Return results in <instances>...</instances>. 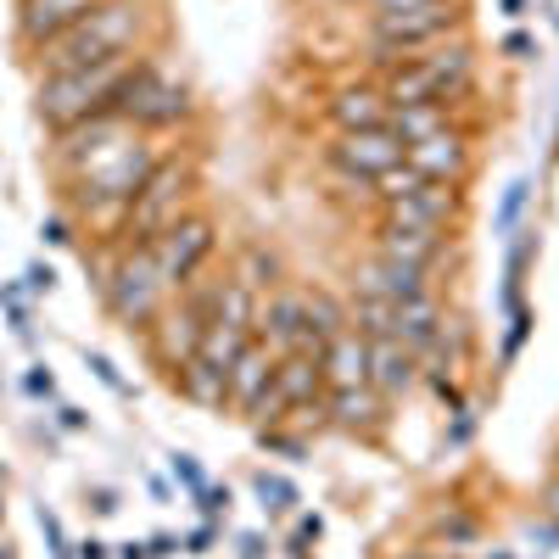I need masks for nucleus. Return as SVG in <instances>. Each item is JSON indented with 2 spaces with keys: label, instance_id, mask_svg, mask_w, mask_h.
<instances>
[{
  "label": "nucleus",
  "instance_id": "1",
  "mask_svg": "<svg viewBox=\"0 0 559 559\" xmlns=\"http://www.w3.org/2000/svg\"><path fill=\"white\" fill-rule=\"evenodd\" d=\"M152 34H157V7H152V0H102L84 23H73L62 39H51L28 62L39 73L96 68V62H112V57L152 51Z\"/></svg>",
  "mask_w": 559,
  "mask_h": 559
},
{
  "label": "nucleus",
  "instance_id": "2",
  "mask_svg": "<svg viewBox=\"0 0 559 559\" xmlns=\"http://www.w3.org/2000/svg\"><path fill=\"white\" fill-rule=\"evenodd\" d=\"M202 207V163L191 146H168L152 174L134 185V197H129V213H123V229H118V247H152L163 229H174L179 218H191Z\"/></svg>",
  "mask_w": 559,
  "mask_h": 559
},
{
  "label": "nucleus",
  "instance_id": "3",
  "mask_svg": "<svg viewBox=\"0 0 559 559\" xmlns=\"http://www.w3.org/2000/svg\"><path fill=\"white\" fill-rule=\"evenodd\" d=\"M386 102L392 107H464L476 96V79H481V51L471 34H453L442 45H431V51H419L386 73H376Z\"/></svg>",
  "mask_w": 559,
  "mask_h": 559
},
{
  "label": "nucleus",
  "instance_id": "4",
  "mask_svg": "<svg viewBox=\"0 0 559 559\" xmlns=\"http://www.w3.org/2000/svg\"><path fill=\"white\" fill-rule=\"evenodd\" d=\"M146 57V51H134V57H112V62H96V68H68V73H39L34 84V118L62 134L73 123H90V118H102L118 107V90L123 79L134 73V62Z\"/></svg>",
  "mask_w": 559,
  "mask_h": 559
},
{
  "label": "nucleus",
  "instance_id": "5",
  "mask_svg": "<svg viewBox=\"0 0 559 559\" xmlns=\"http://www.w3.org/2000/svg\"><path fill=\"white\" fill-rule=\"evenodd\" d=\"M453 34H471V0H426V7H408V12L364 17V51H369V68L386 73Z\"/></svg>",
  "mask_w": 559,
  "mask_h": 559
},
{
  "label": "nucleus",
  "instance_id": "6",
  "mask_svg": "<svg viewBox=\"0 0 559 559\" xmlns=\"http://www.w3.org/2000/svg\"><path fill=\"white\" fill-rule=\"evenodd\" d=\"M112 112L123 123H134L140 134L163 140V134H179V129L197 123V90H191V79H185V73H174L157 51H146V57L134 62V73L123 79Z\"/></svg>",
  "mask_w": 559,
  "mask_h": 559
},
{
  "label": "nucleus",
  "instance_id": "7",
  "mask_svg": "<svg viewBox=\"0 0 559 559\" xmlns=\"http://www.w3.org/2000/svg\"><path fill=\"white\" fill-rule=\"evenodd\" d=\"M96 292H102V308L112 313L118 331L140 336L146 324L174 302V292L163 286V274L152 263L146 247H123V252H102V280H96Z\"/></svg>",
  "mask_w": 559,
  "mask_h": 559
},
{
  "label": "nucleus",
  "instance_id": "8",
  "mask_svg": "<svg viewBox=\"0 0 559 559\" xmlns=\"http://www.w3.org/2000/svg\"><path fill=\"white\" fill-rule=\"evenodd\" d=\"M146 252H152V263H157V274H163V286L179 297L197 274L213 269V258H218V218L197 207L191 218H179L174 229H163Z\"/></svg>",
  "mask_w": 559,
  "mask_h": 559
},
{
  "label": "nucleus",
  "instance_id": "9",
  "mask_svg": "<svg viewBox=\"0 0 559 559\" xmlns=\"http://www.w3.org/2000/svg\"><path fill=\"white\" fill-rule=\"evenodd\" d=\"M324 397V376H319V353H280L274 358V376H269V392L258 397V408L247 414L258 431L269 426H286V419L308 403Z\"/></svg>",
  "mask_w": 559,
  "mask_h": 559
},
{
  "label": "nucleus",
  "instance_id": "10",
  "mask_svg": "<svg viewBox=\"0 0 559 559\" xmlns=\"http://www.w3.org/2000/svg\"><path fill=\"white\" fill-rule=\"evenodd\" d=\"M324 163H331L336 179H347V185H376L381 174H392L403 163V140L386 123L381 129H347V134H331Z\"/></svg>",
  "mask_w": 559,
  "mask_h": 559
},
{
  "label": "nucleus",
  "instance_id": "11",
  "mask_svg": "<svg viewBox=\"0 0 559 559\" xmlns=\"http://www.w3.org/2000/svg\"><path fill=\"white\" fill-rule=\"evenodd\" d=\"M403 163L419 174V179H437V185H471L476 174V134L464 123H448L426 140L403 146Z\"/></svg>",
  "mask_w": 559,
  "mask_h": 559
},
{
  "label": "nucleus",
  "instance_id": "12",
  "mask_svg": "<svg viewBox=\"0 0 559 559\" xmlns=\"http://www.w3.org/2000/svg\"><path fill=\"white\" fill-rule=\"evenodd\" d=\"M252 342H263L274 358L280 353H313V331H308V292L302 286H280L258 302V324H252Z\"/></svg>",
  "mask_w": 559,
  "mask_h": 559
},
{
  "label": "nucleus",
  "instance_id": "13",
  "mask_svg": "<svg viewBox=\"0 0 559 559\" xmlns=\"http://www.w3.org/2000/svg\"><path fill=\"white\" fill-rule=\"evenodd\" d=\"M464 213H471V191H464V185H437V179L414 185L408 197L376 207V218H386V224H414V229H459Z\"/></svg>",
  "mask_w": 559,
  "mask_h": 559
},
{
  "label": "nucleus",
  "instance_id": "14",
  "mask_svg": "<svg viewBox=\"0 0 559 559\" xmlns=\"http://www.w3.org/2000/svg\"><path fill=\"white\" fill-rule=\"evenodd\" d=\"M392 118V102H386V90L381 79H342L331 96H324V123H331V134H347V129H381Z\"/></svg>",
  "mask_w": 559,
  "mask_h": 559
},
{
  "label": "nucleus",
  "instance_id": "15",
  "mask_svg": "<svg viewBox=\"0 0 559 559\" xmlns=\"http://www.w3.org/2000/svg\"><path fill=\"white\" fill-rule=\"evenodd\" d=\"M369 252L397 258V263H419V269L437 274L448 263V252H453V229H414V224L376 218V229H369Z\"/></svg>",
  "mask_w": 559,
  "mask_h": 559
},
{
  "label": "nucleus",
  "instance_id": "16",
  "mask_svg": "<svg viewBox=\"0 0 559 559\" xmlns=\"http://www.w3.org/2000/svg\"><path fill=\"white\" fill-rule=\"evenodd\" d=\"M437 274L419 269V263H397V258H381L369 252L364 263H353V292L358 297H381V302H408L419 292H431Z\"/></svg>",
  "mask_w": 559,
  "mask_h": 559
},
{
  "label": "nucleus",
  "instance_id": "17",
  "mask_svg": "<svg viewBox=\"0 0 559 559\" xmlns=\"http://www.w3.org/2000/svg\"><path fill=\"white\" fill-rule=\"evenodd\" d=\"M102 0H17V45L23 57L45 51L51 39H62L73 23H84Z\"/></svg>",
  "mask_w": 559,
  "mask_h": 559
},
{
  "label": "nucleus",
  "instance_id": "18",
  "mask_svg": "<svg viewBox=\"0 0 559 559\" xmlns=\"http://www.w3.org/2000/svg\"><path fill=\"white\" fill-rule=\"evenodd\" d=\"M386 419H392V403L376 392V386H342V392H324V426H336L347 437H381L386 431Z\"/></svg>",
  "mask_w": 559,
  "mask_h": 559
},
{
  "label": "nucleus",
  "instance_id": "19",
  "mask_svg": "<svg viewBox=\"0 0 559 559\" xmlns=\"http://www.w3.org/2000/svg\"><path fill=\"white\" fill-rule=\"evenodd\" d=\"M419 376H426V364H419L414 347H403V342H369V386H376L386 403L408 397L419 386Z\"/></svg>",
  "mask_w": 559,
  "mask_h": 559
},
{
  "label": "nucleus",
  "instance_id": "20",
  "mask_svg": "<svg viewBox=\"0 0 559 559\" xmlns=\"http://www.w3.org/2000/svg\"><path fill=\"white\" fill-rule=\"evenodd\" d=\"M319 376H324V392H342V386H364L369 381V342L353 331V324L319 347Z\"/></svg>",
  "mask_w": 559,
  "mask_h": 559
},
{
  "label": "nucleus",
  "instance_id": "21",
  "mask_svg": "<svg viewBox=\"0 0 559 559\" xmlns=\"http://www.w3.org/2000/svg\"><path fill=\"white\" fill-rule=\"evenodd\" d=\"M269 376H274V353L263 342H247L241 358L229 364V376H224V392H229V408L236 414H252L258 397L269 392Z\"/></svg>",
  "mask_w": 559,
  "mask_h": 559
},
{
  "label": "nucleus",
  "instance_id": "22",
  "mask_svg": "<svg viewBox=\"0 0 559 559\" xmlns=\"http://www.w3.org/2000/svg\"><path fill=\"white\" fill-rule=\"evenodd\" d=\"M442 324H448V302H442L437 286L419 292V297H408V302H397V342L414 347V353H426V347L437 342Z\"/></svg>",
  "mask_w": 559,
  "mask_h": 559
},
{
  "label": "nucleus",
  "instance_id": "23",
  "mask_svg": "<svg viewBox=\"0 0 559 559\" xmlns=\"http://www.w3.org/2000/svg\"><path fill=\"white\" fill-rule=\"evenodd\" d=\"M252 342V324L241 319H224V313H207V331H202V347H197V364L218 369V376H229V364L241 358V347Z\"/></svg>",
  "mask_w": 559,
  "mask_h": 559
},
{
  "label": "nucleus",
  "instance_id": "24",
  "mask_svg": "<svg viewBox=\"0 0 559 559\" xmlns=\"http://www.w3.org/2000/svg\"><path fill=\"white\" fill-rule=\"evenodd\" d=\"M229 274H236L241 286H252L258 297H269V292L286 286V263H280V252H274V247H263V241H247V247H241V258L229 263Z\"/></svg>",
  "mask_w": 559,
  "mask_h": 559
},
{
  "label": "nucleus",
  "instance_id": "25",
  "mask_svg": "<svg viewBox=\"0 0 559 559\" xmlns=\"http://www.w3.org/2000/svg\"><path fill=\"white\" fill-rule=\"evenodd\" d=\"M302 292H308V331H313V353H319L331 336L347 331V302L324 286H302Z\"/></svg>",
  "mask_w": 559,
  "mask_h": 559
},
{
  "label": "nucleus",
  "instance_id": "26",
  "mask_svg": "<svg viewBox=\"0 0 559 559\" xmlns=\"http://www.w3.org/2000/svg\"><path fill=\"white\" fill-rule=\"evenodd\" d=\"M174 386H179V397H185V403H197V408H229L224 376H218V369H207V364H197V358L174 376Z\"/></svg>",
  "mask_w": 559,
  "mask_h": 559
},
{
  "label": "nucleus",
  "instance_id": "27",
  "mask_svg": "<svg viewBox=\"0 0 559 559\" xmlns=\"http://www.w3.org/2000/svg\"><path fill=\"white\" fill-rule=\"evenodd\" d=\"M448 123H459L453 107H392V118H386V129L403 140V146H414V140H426V134H437Z\"/></svg>",
  "mask_w": 559,
  "mask_h": 559
},
{
  "label": "nucleus",
  "instance_id": "28",
  "mask_svg": "<svg viewBox=\"0 0 559 559\" xmlns=\"http://www.w3.org/2000/svg\"><path fill=\"white\" fill-rule=\"evenodd\" d=\"M252 487H258V498H263V509H269V515H286V509L297 503V487H292L286 476H269V471H263Z\"/></svg>",
  "mask_w": 559,
  "mask_h": 559
},
{
  "label": "nucleus",
  "instance_id": "29",
  "mask_svg": "<svg viewBox=\"0 0 559 559\" xmlns=\"http://www.w3.org/2000/svg\"><path fill=\"white\" fill-rule=\"evenodd\" d=\"M526 197H532V185L526 179H515L503 191V202H498V229H515L521 224V213H526Z\"/></svg>",
  "mask_w": 559,
  "mask_h": 559
},
{
  "label": "nucleus",
  "instance_id": "30",
  "mask_svg": "<svg viewBox=\"0 0 559 559\" xmlns=\"http://www.w3.org/2000/svg\"><path fill=\"white\" fill-rule=\"evenodd\" d=\"M168 471H174V481H179L185 492H191V498H197V492L207 487V476H202V464H197V453H174V459H168Z\"/></svg>",
  "mask_w": 559,
  "mask_h": 559
},
{
  "label": "nucleus",
  "instance_id": "31",
  "mask_svg": "<svg viewBox=\"0 0 559 559\" xmlns=\"http://www.w3.org/2000/svg\"><path fill=\"white\" fill-rule=\"evenodd\" d=\"M39 532H45V543H51V554L57 559H73V548H68V532H62V521L51 515V509L39 503Z\"/></svg>",
  "mask_w": 559,
  "mask_h": 559
},
{
  "label": "nucleus",
  "instance_id": "32",
  "mask_svg": "<svg viewBox=\"0 0 559 559\" xmlns=\"http://www.w3.org/2000/svg\"><path fill=\"white\" fill-rule=\"evenodd\" d=\"M437 537H448V543H471V537H476V521H471V515H459V509H448V515L437 521Z\"/></svg>",
  "mask_w": 559,
  "mask_h": 559
},
{
  "label": "nucleus",
  "instance_id": "33",
  "mask_svg": "<svg viewBox=\"0 0 559 559\" xmlns=\"http://www.w3.org/2000/svg\"><path fill=\"white\" fill-rule=\"evenodd\" d=\"M23 392H28V397H45V403H51V397H57V376H51V364H34L28 376H23Z\"/></svg>",
  "mask_w": 559,
  "mask_h": 559
},
{
  "label": "nucleus",
  "instance_id": "34",
  "mask_svg": "<svg viewBox=\"0 0 559 559\" xmlns=\"http://www.w3.org/2000/svg\"><path fill=\"white\" fill-rule=\"evenodd\" d=\"M90 369L102 376V386H112L118 397H129V386H123V376H118V364H112L107 353H90Z\"/></svg>",
  "mask_w": 559,
  "mask_h": 559
},
{
  "label": "nucleus",
  "instance_id": "35",
  "mask_svg": "<svg viewBox=\"0 0 559 559\" xmlns=\"http://www.w3.org/2000/svg\"><path fill=\"white\" fill-rule=\"evenodd\" d=\"M197 503H202V515H207V521H218V515H229V487H202Z\"/></svg>",
  "mask_w": 559,
  "mask_h": 559
},
{
  "label": "nucleus",
  "instance_id": "36",
  "mask_svg": "<svg viewBox=\"0 0 559 559\" xmlns=\"http://www.w3.org/2000/svg\"><path fill=\"white\" fill-rule=\"evenodd\" d=\"M503 57H515V62H532V57H537V39L515 28V34H509V39H503Z\"/></svg>",
  "mask_w": 559,
  "mask_h": 559
},
{
  "label": "nucleus",
  "instance_id": "37",
  "mask_svg": "<svg viewBox=\"0 0 559 559\" xmlns=\"http://www.w3.org/2000/svg\"><path fill=\"white\" fill-rule=\"evenodd\" d=\"M39 236L51 241V247H68V241H73V218H45V224H39Z\"/></svg>",
  "mask_w": 559,
  "mask_h": 559
},
{
  "label": "nucleus",
  "instance_id": "38",
  "mask_svg": "<svg viewBox=\"0 0 559 559\" xmlns=\"http://www.w3.org/2000/svg\"><path fill=\"white\" fill-rule=\"evenodd\" d=\"M23 280H28V292H51V286H57V269H51V263H28Z\"/></svg>",
  "mask_w": 559,
  "mask_h": 559
},
{
  "label": "nucleus",
  "instance_id": "39",
  "mask_svg": "<svg viewBox=\"0 0 559 559\" xmlns=\"http://www.w3.org/2000/svg\"><path fill=\"white\" fill-rule=\"evenodd\" d=\"M537 503H543V515H548V521L559 526V476H548V487L537 492Z\"/></svg>",
  "mask_w": 559,
  "mask_h": 559
},
{
  "label": "nucleus",
  "instance_id": "40",
  "mask_svg": "<svg viewBox=\"0 0 559 559\" xmlns=\"http://www.w3.org/2000/svg\"><path fill=\"white\" fill-rule=\"evenodd\" d=\"M408 7H426V0H369V17H381V12H408Z\"/></svg>",
  "mask_w": 559,
  "mask_h": 559
},
{
  "label": "nucleus",
  "instance_id": "41",
  "mask_svg": "<svg viewBox=\"0 0 559 559\" xmlns=\"http://www.w3.org/2000/svg\"><path fill=\"white\" fill-rule=\"evenodd\" d=\"M90 503H96V515H118V492H107V487L90 492Z\"/></svg>",
  "mask_w": 559,
  "mask_h": 559
},
{
  "label": "nucleus",
  "instance_id": "42",
  "mask_svg": "<svg viewBox=\"0 0 559 559\" xmlns=\"http://www.w3.org/2000/svg\"><path fill=\"white\" fill-rule=\"evenodd\" d=\"M213 537H218V532H213V521H207V526H197V532H191V543H185V548H191V554H207V548H213Z\"/></svg>",
  "mask_w": 559,
  "mask_h": 559
},
{
  "label": "nucleus",
  "instance_id": "43",
  "mask_svg": "<svg viewBox=\"0 0 559 559\" xmlns=\"http://www.w3.org/2000/svg\"><path fill=\"white\" fill-rule=\"evenodd\" d=\"M146 548H152V559H168V554H174V548H179V543H174V537H168V532H157V537H152V543H146Z\"/></svg>",
  "mask_w": 559,
  "mask_h": 559
},
{
  "label": "nucleus",
  "instance_id": "44",
  "mask_svg": "<svg viewBox=\"0 0 559 559\" xmlns=\"http://www.w3.org/2000/svg\"><path fill=\"white\" fill-rule=\"evenodd\" d=\"M57 414H62V426H68V431H84V426H90L84 408H57Z\"/></svg>",
  "mask_w": 559,
  "mask_h": 559
},
{
  "label": "nucleus",
  "instance_id": "45",
  "mask_svg": "<svg viewBox=\"0 0 559 559\" xmlns=\"http://www.w3.org/2000/svg\"><path fill=\"white\" fill-rule=\"evenodd\" d=\"M118 559H152V548H146V543H123Z\"/></svg>",
  "mask_w": 559,
  "mask_h": 559
},
{
  "label": "nucleus",
  "instance_id": "46",
  "mask_svg": "<svg viewBox=\"0 0 559 559\" xmlns=\"http://www.w3.org/2000/svg\"><path fill=\"white\" fill-rule=\"evenodd\" d=\"M241 554L247 559H263V537H241Z\"/></svg>",
  "mask_w": 559,
  "mask_h": 559
},
{
  "label": "nucleus",
  "instance_id": "47",
  "mask_svg": "<svg viewBox=\"0 0 559 559\" xmlns=\"http://www.w3.org/2000/svg\"><path fill=\"white\" fill-rule=\"evenodd\" d=\"M503 12L509 17H526V0H503Z\"/></svg>",
  "mask_w": 559,
  "mask_h": 559
},
{
  "label": "nucleus",
  "instance_id": "48",
  "mask_svg": "<svg viewBox=\"0 0 559 559\" xmlns=\"http://www.w3.org/2000/svg\"><path fill=\"white\" fill-rule=\"evenodd\" d=\"M414 559H437V554H414Z\"/></svg>",
  "mask_w": 559,
  "mask_h": 559
},
{
  "label": "nucleus",
  "instance_id": "49",
  "mask_svg": "<svg viewBox=\"0 0 559 559\" xmlns=\"http://www.w3.org/2000/svg\"><path fill=\"white\" fill-rule=\"evenodd\" d=\"M554 476H559V453H554Z\"/></svg>",
  "mask_w": 559,
  "mask_h": 559
},
{
  "label": "nucleus",
  "instance_id": "50",
  "mask_svg": "<svg viewBox=\"0 0 559 559\" xmlns=\"http://www.w3.org/2000/svg\"><path fill=\"white\" fill-rule=\"evenodd\" d=\"M353 7H369V0H353Z\"/></svg>",
  "mask_w": 559,
  "mask_h": 559
}]
</instances>
